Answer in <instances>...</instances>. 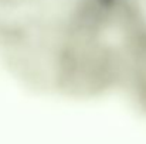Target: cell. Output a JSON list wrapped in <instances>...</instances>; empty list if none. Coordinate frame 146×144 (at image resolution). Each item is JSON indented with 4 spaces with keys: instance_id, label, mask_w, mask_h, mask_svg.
Segmentation results:
<instances>
[{
    "instance_id": "cell-1",
    "label": "cell",
    "mask_w": 146,
    "mask_h": 144,
    "mask_svg": "<svg viewBox=\"0 0 146 144\" xmlns=\"http://www.w3.org/2000/svg\"><path fill=\"white\" fill-rule=\"evenodd\" d=\"M102 0H0V40L13 52L44 58L64 47L95 14Z\"/></svg>"
},
{
    "instance_id": "cell-2",
    "label": "cell",
    "mask_w": 146,
    "mask_h": 144,
    "mask_svg": "<svg viewBox=\"0 0 146 144\" xmlns=\"http://www.w3.org/2000/svg\"><path fill=\"white\" fill-rule=\"evenodd\" d=\"M109 75L146 107V0H108Z\"/></svg>"
}]
</instances>
